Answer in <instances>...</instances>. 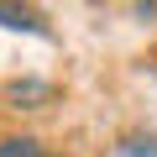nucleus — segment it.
Wrapping results in <instances>:
<instances>
[{"label":"nucleus","mask_w":157,"mask_h":157,"mask_svg":"<svg viewBox=\"0 0 157 157\" xmlns=\"http://www.w3.org/2000/svg\"><path fill=\"white\" fill-rule=\"evenodd\" d=\"M0 26H11V32H32V37L47 32L42 11H32V6H6V0H0Z\"/></svg>","instance_id":"nucleus-1"},{"label":"nucleus","mask_w":157,"mask_h":157,"mask_svg":"<svg viewBox=\"0 0 157 157\" xmlns=\"http://www.w3.org/2000/svg\"><path fill=\"white\" fill-rule=\"evenodd\" d=\"M0 157H47L37 136H6L0 141Z\"/></svg>","instance_id":"nucleus-2"},{"label":"nucleus","mask_w":157,"mask_h":157,"mask_svg":"<svg viewBox=\"0 0 157 157\" xmlns=\"http://www.w3.org/2000/svg\"><path fill=\"white\" fill-rule=\"evenodd\" d=\"M6 94H11V100H16V105H21V110H37V105H32V100H47V94H52V89H47V84H37V78H26V84H11V89H6Z\"/></svg>","instance_id":"nucleus-3"}]
</instances>
